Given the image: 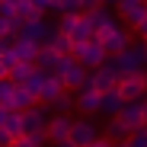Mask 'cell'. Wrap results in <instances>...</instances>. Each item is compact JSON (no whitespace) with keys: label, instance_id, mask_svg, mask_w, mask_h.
Instances as JSON below:
<instances>
[{"label":"cell","instance_id":"1","mask_svg":"<svg viewBox=\"0 0 147 147\" xmlns=\"http://www.w3.org/2000/svg\"><path fill=\"white\" fill-rule=\"evenodd\" d=\"M118 96L125 102L131 99H141L144 90H147V77H144V70H128V74H118V83H115Z\"/></svg>","mask_w":147,"mask_h":147},{"label":"cell","instance_id":"2","mask_svg":"<svg viewBox=\"0 0 147 147\" xmlns=\"http://www.w3.org/2000/svg\"><path fill=\"white\" fill-rule=\"evenodd\" d=\"M70 55L77 58L83 67H99V64L106 61V48H102V42H99V38L93 35V38H86V42H77Z\"/></svg>","mask_w":147,"mask_h":147},{"label":"cell","instance_id":"3","mask_svg":"<svg viewBox=\"0 0 147 147\" xmlns=\"http://www.w3.org/2000/svg\"><path fill=\"white\" fill-rule=\"evenodd\" d=\"M115 64H118V74H128V70H144L147 64V51L144 48H134V45H125L118 55H112Z\"/></svg>","mask_w":147,"mask_h":147},{"label":"cell","instance_id":"4","mask_svg":"<svg viewBox=\"0 0 147 147\" xmlns=\"http://www.w3.org/2000/svg\"><path fill=\"white\" fill-rule=\"evenodd\" d=\"M99 134H96V128H93V121L90 118H80V121H70V131H67V141L74 144V147H86L90 141H96Z\"/></svg>","mask_w":147,"mask_h":147},{"label":"cell","instance_id":"5","mask_svg":"<svg viewBox=\"0 0 147 147\" xmlns=\"http://www.w3.org/2000/svg\"><path fill=\"white\" fill-rule=\"evenodd\" d=\"M16 35H22V38H29V42H35V45H45L48 42V35H51V26H48L45 19H26L19 26V32Z\"/></svg>","mask_w":147,"mask_h":147},{"label":"cell","instance_id":"6","mask_svg":"<svg viewBox=\"0 0 147 147\" xmlns=\"http://www.w3.org/2000/svg\"><path fill=\"white\" fill-rule=\"evenodd\" d=\"M118 118L125 121V125L134 131V128H141V125H147L144 121V106H141V99H131V102H121V109H118Z\"/></svg>","mask_w":147,"mask_h":147},{"label":"cell","instance_id":"7","mask_svg":"<svg viewBox=\"0 0 147 147\" xmlns=\"http://www.w3.org/2000/svg\"><path fill=\"white\" fill-rule=\"evenodd\" d=\"M70 121L74 118H67V112H58L51 121L45 125V134H48V141H67V131H70Z\"/></svg>","mask_w":147,"mask_h":147},{"label":"cell","instance_id":"8","mask_svg":"<svg viewBox=\"0 0 147 147\" xmlns=\"http://www.w3.org/2000/svg\"><path fill=\"white\" fill-rule=\"evenodd\" d=\"M61 90H64V80L58 77V74L48 70V74H45V83H42V90H38V102H48V106H51L58 96H61Z\"/></svg>","mask_w":147,"mask_h":147},{"label":"cell","instance_id":"9","mask_svg":"<svg viewBox=\"0 0 147 147\" xmlns=\"http://www.w3.org/2000/svg\"><path fill=\"white\" fill-rule=\"evenodd\" d=\"M61 80H64V90H80V86L86 83V67H83L77 58H74V61H70V67L61 74Z\"/></svg>","mask_w":147,"mask_h":147},{"label":"cell","instance_id":"10","mask_svg":"<svg viewBox=\"0 0 147 147\" xmlns=\"http://www.w3.org/2000/svg\"><path fill=\"white\" fill-rule=\"evenodd\" d=\"M45 125H48V118H45L42 106H32V109L22 112V134H29V131H45Z\"/></svg>","mask_w":147,"mask_h":147},{"label":"cell","instance_id":"11","mask_svg":"<svg viewBox=\"0 0 147 147\" xmlns=\"http://www.w3.org/2000/svg\"><path fill=\"white\" fill-rule=\"evenodd\" d=\"M121 96H118V90L112 86V90H106V93H99V106H96V112H102V115H118V109H121Z\"/></svg>","mask_w":147,"mask_h":147},{"label":"cell","instance_id":"12","mask_svg":"<svg viewBox=\"0 0 147 147\" xmlns=\"http://www.w3.org/2000/svg\"><path fill=\"white\" fill-rule=\"evenodd\" d=\"M13 55H16V61H32L35 64V55H38V45L35 42H29V38H22V35H13Z\"/></svg>","mask_w":147,"mask_h":147},{"label":"cell","instance_id":"13","mask_svg":"<svg viewBox=\"0 0 147 147\" xmlns=\"http://www.w3.org/2000/svg\"><path fill=\"white\" fill-rule=\"evenodd\" d=\"M96 106H99V90H93V86H80V90H77V99H74V109L96 112Z\"/></svg>","mask_w":147,"mask_h":147},{"label":"cell","instance_id":"14","mask_svg":"<svg viewBox=\"0 0 147 147\" xmlns=\"http://www.w3.org/2000/svg\"><path fill=\"white\" fill-rule=\"evenodd\" d=\"M115 3H118V13L121 16H125L128 22H131V26H134V22L147 13V7H144V0H115Z\"/></svg>","mask_w":147,"mask_h":147},{"label":"cell","instance_id":"15","mask_svg":"<svg viewBox=\"0 0 147 147\" xmlns=\"http://www.w3.org/2000/svg\"><path fill=\"white\" fill-rule=\"evenodd\" d=\"M35 106V96L26 90V86H13V99H10V109H16V112H26V109H32Z\"/></svg>","mask_w":147,"mask_h":147},{"label":"cell","instance_id":"16","mask_svg":"<svg viewBox=\"0 0 147 147\" xmlns=\"http://www.w3.org/2000/svg\"><path fill=\"white\" fill-rule=\"evenodd\" d=\"M125 45H131L128 42V32L125 29H115V32H109L106 38H102V48H106V55H118Z\"/></svg>","mask_w":147,"mask_h":147},{"label":"cell","instance_id":"17","mask_svg":"<svg viewBox=\"0 0 147 147\" xmlns=\"http://www.w3.org/2000/svg\"><path fill=\"white\" fill-rule=\"evenodd\" d=\"M58 58H61V55H58L55 48L45 42V45H38V55H35V67H42V70H51V67L58 64Z\"/></svg>","mask_w":147,"mask_h":147},{"label":"cell","instance_id":"18","mask_svg":"<svg viewBox=\"0 0 147 147\" xmlns=\"http://www.w3.org/2000/svg\"><path fill=\"white\" fill-rule=\"evenodd\" d=\"M93 22H96V29H93V35L99 38V42H102V38H106L109 32H115V29H118V26H115V22H112V19H109V16L102 13V10H96V13H93Z\"/></svg>","mask_w":147,"mask_h":147},{"label":"cell","instance_id":"19","mask_svg":"<svg viewBox=\"0 0 147 147\" xmlns=\"http://www.w3.org/2000/svg\"><path fill=\"white\" fill-rule=\"evenodd\" d=\"M48 45H51L58 55H70V51H74V42H70V35H67V32H61V29H55L51 35H48Z\"/></svg>","mask_w":147,"mask_h":147},{"label":"cell","instance_id":"20","mask_svg":"<svg viewBox=\"0 0 147 147\" xmlns=\"http://www.w3.org/2000/svg\"><path fill=\"white\" fill-rule=\"evenodd\" d=\"M45 74H48V70H42V67H35V70L29 74V77H26V80L19 83V86H26V90H29V93L35 96V102H38V90H42V83H45Z\"/></svg>","mask_w":147,"mask_h":147},{"label":"cell","instance_id":"21","mask_svg":"<svg viewBox=\"0 0 147 147\" xmlns=\"http://www.w3.org/2000/svg\"><path fill=\"white\" fill-rule=\"evenodd\" d=\"M32 70H35V64H32V61H16V64L10 67V74H7V77H10L13 83H22Z\"/></svg>","mask_w":147,"mask_h":147},{"label":"cell","instance_id":"22","mask_svg":"<svg viewBox=\"0 0 147 147\" xmlns=\"http://www.w3.org/2000/svg\"><path fill=\"white\" fill-rule=\"evenodd\" d=\"M13 10H16V16H19L22 22H26V19H42V10L32 7V0H16Z\"/></svg>","mask_w":147,"mask_h":147},{"label":"cell","instance_id":"23","mask_svg":"<svg viewBox=\"0 0 147 147\" xmlns=\"http://www.w3.org/2000/svg\"><path fill=\"white\" fill-rule=\"evenodd\" d=\"M128 134H131V128H128L118 115H112V118H109V141H125Z\"/></svg>","mask_w":147,"mask_h":147},{"label":"cell","instance_id":"24","mask_svg":"<svg viewBox=\"0 0 147 147\" xmlns=\"http://www.w3.org/2000/svg\"><path fill=\"white\" fill-rule=\"evenodd\" d=\"M3 128L16 138V134H22V112H16V109H10V115H7V121H3Z\"/></svg>","mask_w":147,"mask_h":147},{"label":"cell","instance_id":"25","mask_svg":"<svg viewBox=\"0 0 147 147\" xmlns=\"http://www.w3.org/2000/svg\"><path fill=\"white\" fill-rule=\"evenodd\" d=\"M128 147H147V125H141L128 134Z\"/></svg>","mask_w":147,"mask_h":147},{"label":"cell","instance_id":"26","mask_svg":"<svg viewBox=\"0 0 147 147\" xmlns=\"http://www.w3.org/2000/svg\"><path fill=\"white\" fill-rule=\"evenodd\" d=\"M13 80L10 77H3V80H0V106H10V99H13Z\"/></svg>","mask_w":147,"mask_h":147},{"label":"cell","instance_id":"27","mask_svg":"<svg viewBox=\"0 0 147 147\" xmlns=\"http://www.w3.org/2000/svg\"><path fill=\"white\" fill-rule=\"evenodd\" d=\"M58 112H67V109H74V99H70V96H67V90H61V96H58V99L51 102Z\"/></svg>","mask_w":147,"mask_h":147},{"label":"cell","instance_id":"28","mask_svg":"<svg viewBox=\"0 0 147 147\" xmlns=\"http://www.w3.org/2000/svg\"><path fill=\"white\" fill-rule=\"evenodd\" d=\"M77 16H80V13H61L58 29H61V32H70V29H74V22H77Z\"/></svg>","mask_w":147,"mask_h":147},{"label":"cell","instance_id":"29","mask_svg":"<svg viewBox=\"0 0 147 147\" xmlns=\"http://www.w3.org/2000/svg\"><path fill=\"white\" fill-rule=\"evenodd\" d=\"M106 0H80V13H96V10H102Z\"/></svg>","mask_w":147,"mask_h":147},{"label":"cell","instance_id":"30","mask_svg":"<svg viewBox=\"0 0 147 147\" xmlns=\"http://www.w3.org/2000/svg\"><path fill=\"white\" fill-rule=\"evenodd\" d=\"M7 35H10V19L0 16V38H7Z\"/></svg>","mask_w":147,"mask_h":147},{"label":"cell","instance_id":"31","mask_svg":"<svg viewBox=\"0 0 147 147\" xmlns=\"http://www.w3.org/2000/svg\"><path fill=\"white\" fill-rule=\"evenodd\" d=\"M134 29H138L141 35H147V13H144V16H141V19L134 22Z\"/></svg>","mask_w":147,"mask_h":147},{"label":"cell","instance_id":"32","mask_svg":"<svg viewBox=\"0 0 147 147\" xmlns=\"http://www.w3.org/2000/svg\"><path fill=\"white\" fill-rule=\"evenodd\" d=\"M86 147H112V141H109V138H96V141H90Z\"/></svg>","mask_w":147,"mask_h":147},{"label":"cell","instance_id":"33","mask_svg":"<svg viewBox=\"0 0 147 147\" xmlns=\"http://www.w3.org/2000/svg\"><path fill=\"white\" fill-rule=\"evenodd\" d=\"M10 141H13V134H10V131H7V128H0V147H7V144H10Z\"/></svg>","mask_w":147,"mask_h":147},{"label":"cell","instance_id":"34","mask_svg":"<svg viewBox=\"0 0 147 147\" xmlns=\"http://www.w3.org/2000/svg\"><path fill=\"white\" fill-rule=\"evenodd\" d=\"M7 115H10V106H0V128H3V121H7Z\"/></svg>","mask_w":147,"mask_h":147},{"label":"cell","instance_id":"35","mask_svg":"<svg viewBox=\"0 0 147 147\" xmlns=\"http://www.w3.org/2000/svg\"><path fill=\"white\" fill-rule=\"evenodd\" d=\"M32 7H35V10H42V13H45V10H48V0H32Z\"/></svg>","mask_w":147,"mask_h":147},{"label":"cell","instance_id":"36","mask_svg":"<svg viewBox=\"0 0 147 147\" xmlns=\"http://www.w3.org/2000/svg\"><path fill=\"white\" fill-rule=\"evenodd\" d=\"M7 74H10V70H7V64H3V61H0V80H3V77H7Z\"/></svg>","mask_w":147,"mask_h":147},{"label":"cell","instance_id":"37","mask_svg":"<svg viewBox=\"0 0 147 147\" xmlns=\"http://www.w3.org/2000/svg\"><path fill=\"white\" fill-rule=\"evenodd\" d=\"M61 7V0H48V10H58Z\"/></svg>","mask_w":147,"mask_h":147},{"label":"cell","instance_id":"38","mask_svg":"<svg viewBox=\"0 0 147 147\" xmlns=\"http://www.w3.org/2000/svg\"><path fill=\"white\" fill-rule=\"evenodd\" d=\"M55 147H74V144H70V141H58Z\"/></svg>","mask_w":147,"mask_h":147},{"label":"cell","instance_id":"39","mask_svg":"<svg viewBox=\"0 0 147 147\" xmlns=\"http://www.w3.org/2000/svg\"><path fill=\"white\" fill-rule=\"evenodd\" d=\"M141 106H144V121H147V102H141Z\"/></svg>","mask_w":147,"mask_h":147},{"label":"cell","instance_id":"40","mask_svg":"<svg viewBox=\"0 0 147 147\" xmlns=\"http://www.w3.org/2000/svg\"><path fill=\"white\" fill-rule=\"evenodd\" d=\"M141 48H144V51H147V35H144V45H141Z\"/></svg>","mask_w":147,"mask_h":147},{"label":"cell","instance_id":"41","mask_svg":"<svg viewBox=\"0 0 147 147\" xmlns=\"http://www.w3.org/2000/svg\"><path fill=\"white\" fill-rule=\"evenodd\" d=\"M106 3H109V0H106ZM112 3H115V0H112Z\"/></svg>","mask_w":147,"mask_h":147},{"label":"cell","instance_id":"42","mask_svg":"<svg viewBox=\"0 0 147 147\" xmlns=\"http://www.w3.org/2000/svg\"><path fill=\"white\" fill-rule=\"evenodd\" d=\"M144 7H147V0H144Z\"/></svg>","mask_w":147,"mask_h":147}]
</instances>
